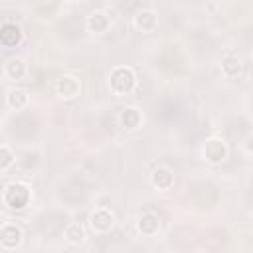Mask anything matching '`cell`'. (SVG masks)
Instances as JSON below:
<instances>
[{
  "label": "cell",
  "instance_id": "6da1fadb",
  "mask_svg": "<svg viewBox=\"0 0 253 253\" xmlns=\"http://www.w3.org/2000/svg\"><path fill=\"white\" fill-rule=\"evenodd\" d=\"M138 85V77L136 71L130 65H117L111 69L109 73V89L115 97H126L130 93H134Z\"/></svg>",
  "mask_w": 253,
  "mask_h": 253
},
{
  "label": "cell",
  "instance_id": "7a4b0ae2",
  "mask_svg": "<svg viewBox=\"0 0 253 253\" xmlns=\"http://www.w3.org/2000/svg\"><path fill=\"white\" fill-rule=\"evenodd\" d=\"M30 198H32V190H30L26 184H22V182H12V184H8V186L4 188V194H2L4 204H6L8 208H12V210H22V208H26L28 202H30Z\"/></svg>",
  "mask_w": 253,
  "mask_h": 253
},
{
  "label": "cell",
  "instance_id": "3957f363",
  "mask_svg": "<svg viewBox=\"0 0 253 253\" xmlns=\"http://www.w3.org/2000/svg\"><path fill=\"white\" fill-rule=\"evenodd\" d=\"M229 154L227 142L221 136H210L202 146V156L210 164H221Z\"/></svg>",
  "mask_w": 253,
  "mask_h": 253
},
{
  "label": "cell",
  "instance_id": "277c9868",
  "mask_svg": "<svg viewBox=\"0 0 253 253\" xmlns=\"http://www.w3.org/2000/svg\"><path fill=\"white\" fill-rule=\"evenodd\" d=\"M113 225H115V215H113V211L109 208H103L101 206V208H95V211H91V215H89V227H91L93 233L105 235V233H109L113 229Z\"/></svg>",
  "mask_w": 253,
  "mask_h": 253
},
{
  "label": "cell",
  "instance_id": "5b68a950",
  "mask_svg": "<svg viewBox=\"0 0 253 253\" xmlns=\"http://www.w3.org/2000/svg\"><path fill=\"white\" fill-rule=\"evenodd\" d=\"M24 243V233H22V227L8 221V223H2L0 225V247L6 249V251H14L18 247H22Z\"/></svg>",
  "mask_w": 253,
  "mask_h": 253
},
{
  "label": "cell",
  "instance_id": "8992f818",
  "mask_svg": "<svg viewBox=\"0 0 253 253\" xmlns=\"http://www.w3.org/2000/svg\"><path fill=\"white\" fill-rule=\"evenodd\" d=\"M132 26L140 34H152L158 28V14L152 8H140L132 16Z\"/></svg>",
  "mask_w": 253,
  "mask_h": 253
},
{
  "label": "cell",
  "instance_id": "52a82bcc",
  "mask_svg": "<svg viewBox=\"0 0 253 253\" xmlns=\"http://www.w3.org/2000/svg\"><path fill=\"white\" fill-rule=\"evenodd\" d=\"M79 91H81V81H79V77H75V75H61V77L55 81V93H57V97L63 99V101L75 99V97L79 95Z\"/></svg>",
  "mask_w": 253,
  "mask_h": 253
},
{
  "label": "cell",
  "instance_id": "ba28073f",
  "mask_svg": "<svg viewBox=\"0 0 253 253\" xmlns=\"http://www.w3.org/2000/svg\"><path fill=\"white\" fill-rule=\"evenodd\" d=\"M150 184L156 190H170L174 186V170L170 166H156L150 174Z\"/></svg>",
  "mask_w": 253,
  "mask_h": 253
},
{
  "label": "cell",
  "instance_id": "9c48e42d",
  "mask_svg": "<svg viewBox=\"0 0 253 253\" xmlns=\"http://www.w3.org/2000/svg\"><path fill=\"white\" fill-rule=\"evenodd\" d=\"M28 73V65H26V59L20 57V55H14V57H8L6 63H4V75L12 81H22Z\"/></svg>",
  "mask_w": 253,
  "mask_h": 253
},
{
  "label": "cell",
  "instance_id": "30bf717a",
  "mask_svg": "<svg viewBox=\"0 0 253 253\" xmlns=\"http://www.w3.org/2000/svg\"><path fill=\"white\" fill-rule=\"evenodd\" d=\"M136 229H138L142 235H146V237L156 235V233L160 231V219H158V215H156L154 211H144V213L138 215V219H136Z\"/></svg>",
  "mask_w": 253,
  "mask_h": 253
},
{
  "label": "cell",
  "instance_id": "8fae6325",
  "mask_svg": "<svg viewBox=\"0 0 253 253\" xmlns=\"http://www.w3.org/2000/svg\"><path fill=\"white\" fill-rule=\"evenodd\" d=\"M119 123L125 130H136L142 125V113L136 107H125L119 113Z\"/></svg>",
  "mask_w": 253,
  "mask_h": 253
},
{
  "label": "cell",
  "instance_id": "7c38bea8",
  "mask_svg": "<svg viewBox=\"0 0 253 253\" xmlns=\"http://www.w3.org/2000/svg\"><path fill=\"white\" fill-rule=\"evenodd\" d=\"M111 28V18L103 10H95L87 16V30L93 34H105Z\"/></svg>",
  "mask_w": 253,
  "mask_h": 253
},
{
  "label": "cell",
  "instance_id": "4fadbf2b",
  "mask_svg": "<svg viewBox=\"0 0 253 253\" xmlns=\"http://www.w3.org/2000/svg\"><path fill=\"white\" fill-rule=\"evenodd\" d=\"M20 42H22V30H20L16 24L6 22V24L0 28V43L10 49V47L20 45Z\"/></svg>",
  "mask_w": 253,
  "mask_h": 253
},
{
  "label": "cell",
  "instance_id": "5bb4252c",
  "mask_svg": "<svg viewBox=\"0 0 253 253\" xmlns=\"http://www.w3.org/2000/svg\"><path fill=\"white\" fill-rule=\"evenodd\" d=\"M6 105L12 109V111H22L30 105V95L28 91L24 89H10L6 93Z\"/></svg>",
  "mask_w": 253,
  "mask_h": 253
},
{
  "label": "cell",
  "instance_id": "9a60e30c",
  "mask_svg": "<svg viewBox=\"0 0 253 253\" xmlns=\"http://www.w3.org/2000/svg\"><path fill=\"white\" fill-rule=\"evenodd\" d=\"M63 239H65L69 245H81V243L85 241V229H83L79 223L71 221V223H67L65 229H63Z\"/></svg>",
  "mask_w": 253,
  "mask_h": 253
},
{
  "label": "cell",
  "instance_id": "2e32d148",
  "mask_svg": "<svg viewBox=\"0 0 253 253\" xmlns=\"http://www.w3.org/2000/svg\"><path fill=\"white\" fill-rule=\"evenodd\" d=\"M221 71H223L225 77H235L239 73V59H237V55H231V57L225 55L223 61H221Z\"/></svg>",
  "mask_w": 253,
  "mask_h": 253
},
{
  "label": "cell",
  "instance_id": "e0dca14e",
  "mask_svg": "<svg viewBox=\"0 0 253 253\" xmlns=\"http://www.w3.org/2000/svg\"><path fill=\"white\" fill-rule=\"evenodd\" d=\"M16 156L12 152V148L8 144H0V172H6L8 168H12Z\"/></svg>",
  "mask_w": 253,
  "mask_h": 253
},
{
  "label": "cell",
  "instance_id": "ac0fdd59",
  "mask_svg": "<svg viewBox=\"0 0 253 253\" xmlns=\"http://www.w3.org/2000/svg\"><path fill=\"white\" fill-rule=\"evenodd\" d=\"M65 2H77V0H65Z\"/></svg>",
  "mask_w": 253,
  "mask_h": 253
}]
</instances>
